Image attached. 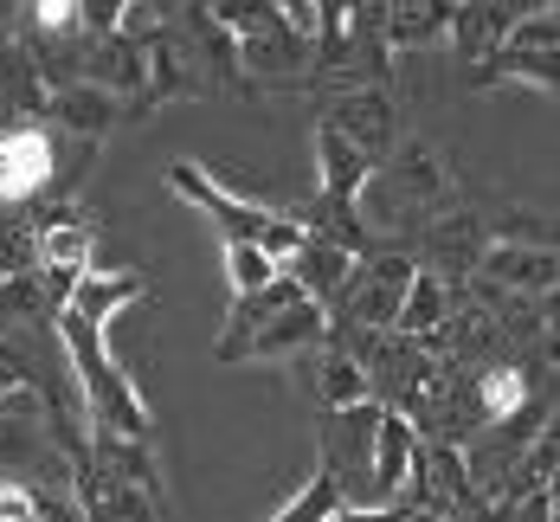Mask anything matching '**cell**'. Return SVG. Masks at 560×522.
Listing matches in <instances>:
<instances>
[{"mask_svg": "<svg viewBox=\"0 0 560 522\" xmlns=\"http://www.w3.org/2000/svg\"><path fill=\"white\" fill-rule=\"evenodd\" d=\"M52 343L65 355V374H71V387H78V406H84V426L91 432H116V439H142L149 445V406L136 394V381L116 368V355L104 348V329H91V323H78L71 310H58L52 316Z\"/></svg>", "mask_w": 560, "mask_h": 522, "instance_id": "obj_1", "label": "cell"}, {"mask_svg": "<svg viewBox=\"0 0 560 522\" xmlns=\"http://www.w3.org/2000/svg\"><path fill=\"white\" fill-rule=\"evenodd\" d=\"M412 252H374L368 265H354V278L329 303V329H361V336H393L399 297L412 285Z\"/></svg>", "mask_w": 560, "mask_h": 522, "instance_id": "obj_2", "label": "cell"}, {"mask_svg": "<svg viewBox=\"0 0 560 522\" xmlns=\"http://www.w3.org/2000/svg\"><path fill=\"white\" fill-rule=\"evenodd\" d=\"M470 278L483 290H497V297H509V303H522V297L548 303L555 297V278H560V258H555L548 239H490Z\"/></svg>", "mask_w": 560, "mask_h": 522, "instance_id": "obj_3", "label": "cell"}, {"mask_svg": "<svg viewBox=\"0 0 560 522\" xmlns=\"http://www.w3.org/2000/svg\"><path fill=\"white\" fill-rule=\"evenodd\" d=\"M168 187L194 207V213H207L225 239H245V245H258V232L265 220L278 213V207H258V200H245V194H232L213 169H200V162H168Z\"/></svg>", "mask_w": 560, "mask_h": 522, "instance_id": "obj_4", "label": "cell"}, {"mask_svg": "<svg viewBox=\"0 0 560 522\" xmlns=\"http://www.w3.org/2000/svg\"><path fill=\"white\" fill-rule=\"evenodd\" d=\"M58 142L46 123H0V207H26L52 187Z\"/></svg>", "mask_w": 560, "mask_h": 522, "instance_id": "obj_5", "label": "cell"}, {"mask_svg": "<svg viewBox=\"0 0 560 522\" xmlns=\"http://www.w3.org/2000/svg\"><path fill=\"white\" fill-rule=\"evenodd\" d=\"M412 464H419V432L381 406L374 452H368V510H406L412 503Z\"/></svg>", "mask_w": 560, "mask_h": 522, "instance_id": "obj_6", "label": "cell"}, {"mask_svg": "<svg viewBox=\"0 0 560 522\" xmlns=\"http://www.w3.org/2000/svg\"><path fill=\"white\" fill-rule=\"evenodd\" d=\"M483 245H490L483 220H477L470 207H445V213H432V220L419 227V258H412V265L432 271V278H445V285H457V271H464V278L477 271Z\"/></svg>", "mask_w": 560, "mask_h": 522, "instance_id": "obj_7", "label": "cell"}, {"mask_svg": "<svg viewBox=\"0 0 560 522\" xmlns=\"http://www.w3.org/2000/svg\"><path fill=\"white\" fill-rule=\"evenodd\" d=\"M323 123L354 155H368V169H381L393 155V142H399V111H393L387 91H336V104H329Z\"/></svg>", "mask_w": 560, "mask_h": 522, "instance_id": "obj_8", "label": "cell"}, {"mask_svg": "<svg viewBox=\"0 0 560 522\" xmlns=\"http://www.w3.org/2000/svg\"><path fill=\"white\" fill-rule=\"evenodd\" d=\"M142 65H149L142 97L122 104V111H162V104H180V97H207V65H200V53H194L174 26L162 33V39L142 46Z\"/></svg>", "mask_w": 560, "mask_h": 522, "instance_id": "obj_9", "label": "cell"}, {"mask_svg": "<svg viewBox=\"0 0 560 522\" xmlns=\"http://www.w3.org/2000/svg\"><path fill=\"white\" fill-rule=\"evenodd\" d=\"M323 343H329V310L310 303V297H296V303H283L278 316H265L252 329L245 361H296V355H310V348H323Z\"/></svg>", "mask_w": 560, "mask_h": 522, "instance_id": "obj_10", "label": "cell"}, {"mask_svg": "<svg viewBox=\"0 0 560 522\" xmlns=\"http://www.w3.org/2000/svg\"><path fill=\"white\" fill-rule=\"evenodd\" d=\"M46 116H52V129L78 136L84 149H97V142H104V136L116 129L122 104H116L110 91H97L91 78H58L52 97H46Z\"/></svg>", "mask_w": 560, "mask_h": 522, "instance_id": "obj_11", "label": "cell"}, {"mask_svg": "<svg viewBox=\"0 0 560 522\" xmlns=\"http://www.w3.org/2000/svg\"><path fill=\"white\" fill-rule=\"evenodd\" d=\"M46 97H52V84H46L39 58L26 53V39L20 33H0V111L33 123V116H46Z\"/></svg>", "mask_w": 560, "mask_h": 522, "instance_id": "obj_12", "label": "cell"}, {"mask_svg": "<svg viewBox=\"0 0 560 522\" xmlns=\"http://www.w3.org/2000/svg\"><path fill=\"white\" fill-rule=\"evenodd\" d=\"M310 162H316V194H323V200H341V207H354V194H361L368 174H374L368 155H354L329 123L310 129Z\"/></svg>", "mask_w": 560, "mask_h": 522, "instance_id": "obj_13", "label": "cell"}, {"mask_svg": "<svg viewBox=\"0 0 560 522\" xmlns=\"http://www.w3.org/2000/svg\"><path fill=\"white\" fill-rule=\"evenodd\" d=\"M354 265L361 258H348L341 245H323V239H303V252L283 265V278L296 285V297H310V303H336L341 290H348V278H354Z\"/></svg>", "mask_w": 560, "mask_h": 522, "instance_id": "obj_14", "label": "cell"}, {"mask_svg": "<svg viewBox=\"0 0 560 522\" xmlns=\"http://www.w3.org/2000/svg\"><path fill=\"white\" fill-rule=\"evenodd\" d=\"M142 290H149V278H142V271H84V278H78V290L65 297V310H71L78 323H91V329H110L116 310H129Z\"/></svg>", "mask_w": 560, "mask_h": 522, "instance_id": "obj_15", "label": "cell"}, {"mask_svg": "<svg viewBox=\"0 0 560 522\" xmlns=\"http://www.w3.org/2000/svg\"><path fill=\"white\" fill-rule=\"evenodd\" d=\"M451 310H457V285L432 278V271H412V285H406V297H399V316H393V336L432 343V336L451 323Z\"/></svg>", "mask_w": 560, "mask_h": 522, "instance_id": "obj_16", "label": "cell"}, {"mask_svg": "<svg viewBox=\"0 0 560 522\" xmlns=\"http://www.w3.org/2000/svg\"><path fill=\"white\" fill-rule=\"evenodd\" d=\"M509 26H515V7H497V0H470V7H451L445 39L457 46L464 65H483L490 53H503Z\"/></svg>", "mask_w": 560, "mask_h": 522, "instance_id": "obj_17", "label": "cell"}, {"mask_svg": "<svg viewBox=\"0 0 560 522\" xmlns=\"http://www.w3.org/2000/svg\"><path fill=\"white\" fill-rule=\"evenodd\" d=\"M470 401H477L483 426H503L509 413H522V406L535 401V374L522 361H490V368L470 374Z\"/></svg>", "mask_w": 560, "mask_h": 522, "instance_id": "obj_18", "label": "cell"}, {"mask_svg": "<svg viewBox=\"0 0 560 522\" xmlns=\"http://www.w3.org/2000/svg\"><path fill=\"white\" fill-rule=\"evenodd\" d=\"M451 26V7L445 0H393L381 7V39L387 53H419V46H439Z\"/></svg>", "mask_w": 560, "mask_h": 522, "instance_id": "obj_19", "label": "cell"}, {"mask_svg": "<svg viewBox=\"0 0 560 522\" xmlns=\"http://www.w3.org/2000/svg\"><path fill=\"white\" fill-rule=\"evenodd\" d=\"M503 78L535 84V91L555 97L560 91V53H490L483 65H477V84H503Z\"/></svg>", "mask_w": 560, "mask_h": 522, "instance_id": "obj_20", "label": "cell"}, {"mask_svg": "<svg viewBox=\"0 0 560 522\" xmlns=\"http://www.w3.org/2000/svg\"><path fill=\"white\" fill-rule=\"evenodd\" d=\"M316 394H323L329 413L361 406V401H368V374H361V361H354V355H341V348H329V355L316 361Z\"/></svg>", "mask_w": 560, "mask_h": 522, "instance_id": "obj_21", "label": "cell"}, {"mask_svg": "<svg viewBox=\"0 0 560 522\" xmlns=\"http://www.w3.org/2000/svg\"><path fill=\"white\" fill-rule=\"evenodd\" d=\"M341 510H348V503H341L336 471H323V464H316V477H310V484H303V490H296L271 522H336Z\"/></svg>", "mask_w": 560, "mask_h": 522, "instance_id": "obj_22", "label": "cell"}, {"mask_svg": "<svg viewBox=\"0 0 560 522\" xmlns=\"http://www.w3.org/2000/svg\"><path fill=\"white\" fill-rule=\"evenodd\" d=\"M503 53H560V7H522L515 26H509Z\"/></svg>", "mask_w": 560, "mask_h": 522, "instance_id": "obj_23", "label": "cell"}, {"mask_svg": "<svg viewBox=\"0 0 560 522\" xmlns=\"http://www.w3.org/2000/svg\"><path fill=\"white\" fill-rule=\"evenodd\" d=\"M271 278H278V265H271L258 245H245V239H225V285H232V297H258Z\"/></svg>", "mask_w": 560, "mask_h": 522, "instance_id": "obj_24", "label": "cell"}, {"mask_svg": "<svg viewBox=\"0 0 560 522\" xmlns=\"http://www.w3.org/2000/svg\"><path fill=\"white\" fill-rule=\"evenodd\" d=\"M33 278V220H0V285Z\"/></svg>", "mask_w": 560, "mask_h": 522, "instance_id": "obj_25", "label": "cell"}, {"mask_svg": "<svg viewBox=\"0 0 560 522\" xmlns=\"http://www.w3.org/2000/svg\"><path fill=\"white\" fill-rule=\"evenodd\" d=\"M303 239H310V232L296 227L290 213H271V220H265V232H258V252H265V258H271V265L283 271V265L303 252Z\"/></svg>", "mask_w": 560, "mask_h": 522, "instance_id": "obj_26", "label": "cell"}, {"mask_svg": "<svg viewBox=\"0 0 560 522\" xmlns=\"http://www.w3.org/2000/svg\"><path fill=\"white\" fill-rule=\"evenodd\" d=\"M412 510H341L336 522H406Z\"/></svg>", "mask_w": 560, "mask_h": 522, "instance_id": "obj_27", "label": "cell"}]
</instances>
